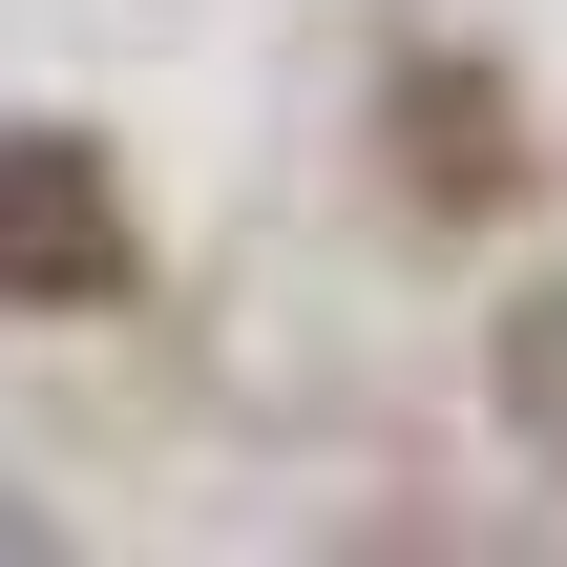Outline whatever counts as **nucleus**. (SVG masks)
Listing matches in <instances>:
<instances>
[{
	"mask_svg": "<svg viewBox=\"0 0 567 567\" xmlns=\"http://www.w3.org/2000/svg\"><path fill=\"white\" fill-rule=\"evenodd\" d=\"M126 274H147L126 168H105L84 126H0V295H21V316H105Z\"/></svg>",
	"mask_w": 567,
	"mask_h": 567,
	"instance_id": "f257e3e1",
	"label": "nucleus"
}]
</instances>
